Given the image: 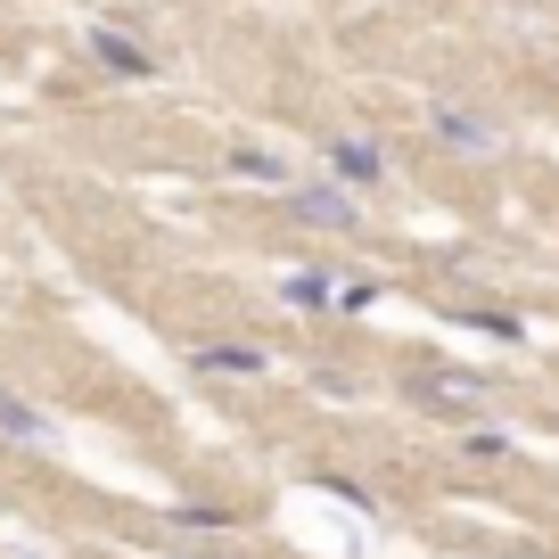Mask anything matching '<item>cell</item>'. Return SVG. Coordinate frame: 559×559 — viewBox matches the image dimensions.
<instances>
[{
  "mask_svg": "<svg viewBox=\"0 0 559 559\" xmlns=\"http://www.w3.org/2000/svg\"><path fill=\"white\" fill-rule=\"evenodd\" d=\"M412 395L428 403V412H469V403L486 395V386H477V379H461V370H437V379H412Z\"/></svg>",
  "mask_w": 559,
  "mask_h": 559,
  "instance_id": "6da1fadb",
  "label": "cell"
},
{
  "mask_svg": "<svg viewBox=\"0 0 559 559\" xmlns=\"http://www.w3.org/2000/svg\"><path fill=\"white\" fill-rule=\"evenodd\" d=\"M297 214L321 223V230H354V223H362V214L346 206V190H297Z\"/></svg>",
  "mask_w": 559,
  "mask_h": 559,
  "instance_id": "7a4b0ae2",
  "label": "cell"
},
{
  "mask_svg": "<svg viewBox=\"0 0 559 559\" xmlns=\"http://www.w3.org/2000/svg\"><path fill=\"white\" fill-rule=\"evenodd\" d=\"M437 140H444V148H461V157H486V148H493L486 123H477V116H453V107H437Z\"/></svg>",
  "mask_w": 559,
  "mask_h": 559,
  "instance_id": "3957f363",
  "label": "cell"
},
{
  "mask_svg": "<svg viewBox=\"0 0 559 559\" xmlns=\"http://www.w3.org/2000/svg\"><path fill=\"white\" fill-rule=\"evenodd\" d=\"M0 428H9V437H25V444H41V437H50V419H34L17 395H0Z\"/></svg>",
  "mask_w": 559,
  "mask_h": 559,
  "instance_id": "277c9868",
  "label": "cell"
},
{
  "mask_svg": "<svg viewBox=\"0 0 559 559\" xmlns=\"http://www.w3.org/2000/svg\"><path fill=\"white\" fill-rule=\"evenodd\" d=\"M91 50H99V58H107V67H116V74H148V58H140L132 41H116V34H99V41H91Z\"/></svg>",
  "mask_w": 559,
  "mask_h": 559,
  "instance_id": "5b68a950",
  "label": "cell"
},
{
  "mask_svg": "<svg viewBox=\"0 0 559 559\" xmlns=\"http://www.w3.org/2000/svg\"><path fill=\"white\" fill-rule=\"evenodd\" d=\"M198 362H206V370H255V354H247V346H206Z\"/></svg>",
  "mask_w": 559,
  "mask_h": 559,
  "instance_id": "8992f818",
  "label": "cell"
},
{
  "mask_svg": "<svg viewBox=\"0 0 559 559\" xmlns=\"http://www.w3.org/2000/svg\"><path fill=\"white\" fill-rule=\"evenodd\" d=\"M337 165H346L354 181H379V148H337Z\"/></svg>",
  "mask_w": 559,
  "mask_h": 559,
  "instance_id": "52a82bcc",
  "label": "cell"
}]
</instances>
